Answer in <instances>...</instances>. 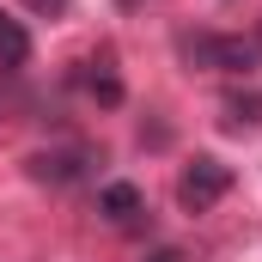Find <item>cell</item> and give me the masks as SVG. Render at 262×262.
Instances as JSON below:
<instances>
[{"mask_svg":"<svg viewBox=\"0 0 262 262\" xmlns=\"http://www.w3.org/2000/svg\"><path fill=\"white\" fill-rule=\"evenodd\" d=\"M177 49L189 67H207V73H256L262 61L256 37H226V31H183Z\"/></svg>","mask_w":262,"mask_h":262,"instance_id":"6da1fadb","label":"cell"},{"mask_svg":"<svg viewBox=\"0 0 262 262\" xmlns=\"http://www.w3.org/2000/svg\"><path fill=\"white\" fill-rule=\"evenodd\" d=\"M92 165H104V152H98V146H85V140L43 146V152H31V159H25L31 183H49V189H73V183H85V177H92Z\"/></svg>","mask_w":262,"mask_h":262,"instance_id":"7a4b0ae2","label":"cell"},{"mask_svg":"<svg viewBox=\"0 0 262 262\" xmlns=\"http://www.w3.org/2000/svg\"><path fill=\"white\" fill-rule=\"evenodd\" d=\"M226 195H232V165H226V159L201 152V159L183 165V177H177V201H183L189 213H207V207H220Z\"/></svg>","mask_w":262,"mask_h":262,"instance_id":"3957f363","label":"cell"},{"mask_svg":"<svg viewBox=\"0 0 262 262\" xmlns=\"http://www.w3.org/2000/svg\"><path fill=\"white\" fill-rule=\"evenodd\" d=\"M79 92L92 98V104H104V110H116L122 104V73H116V61L110 55H98V61H79Z\"/></svg>","mask_w":262,"mask_h":262,"instance_id":"277c9868","label":"cell"},{"mask_svg":"<svg viewBox=\"0 0 262 262\" xmlns=\"http://www.w3.org/2000/svg\"><path fill=\"white\" fill-rule=\"evenodd\" d=\"M98 213H104L116 232H128V226H140V213H146V195H140L134 183H104V189H98Z\"/></svg>","mask_w":262,"mask_h":262,"instance_id":"5b68a950","label":"cell"},{"mask_svg":"<svg viewBox=\"0 0 262 262\" xmlns=\"http://www.w3.org/2000/svg\"><path fill=\"white\" fill-rule=\"evenodd\" d=\"M220 128H232V134L262 128V92H226L220 98Z\"/></svg>","mask_w":262,"mask_h":262,"instance_id":"8992f818","label":"cell"},{"mask_svg":"<svg viewBox=\"0 0 262 262\" xmlns=\"http://www.w3.org/2000/svg\"><path fill=\"white\" fill-rule=\"evenodd\" d=\"M25 61H31V31H25L12 12H0V67H6V73H18Z\"/></svg>","mask_w":262,"mask_h":262,"instance_id":"52a82bcc","label":"cell"},{"mask_svg":"<svg viewBox=\"0 0 262 262\" xmlns=\"http://www.w3.org/2000/svg\"><path fill=\"white\" fill-rule=\"evenodd\" d=\"M25 6H31V12H37V18H55V12H67V6H73V0H25Z\"/></svg>","mask_w":262,"mask_h":262,"instance_id":"ba28073f","label":"cell"},{"mask_svg":"<svg viewBox=\"0 0 262 262\" xmlns=\"http://www.w3.org/2000/svg\"><path fill=\"white\" fill-rule=\"evenodd\" d=\"M146 262H189V256H183V250H171V244H165V250H152V256H146Z\"/></svg>","mask_w":262,"mask_h":262,"instance_id":"9c48e42d","label":"cell"},{"mask_svg":"<svg viewBox=\"0 0 262 262\" xmlns=\"http://www.w3.org/2000/svg\"><path fill=\"white\" fill-rule=\"evenodd\" d=\"M256 43H262V37H256Z\"/></svg>","mask_w":262,"mask_h":262,"instance_id":"30bf717a","label":"cell"}]
</instances>
